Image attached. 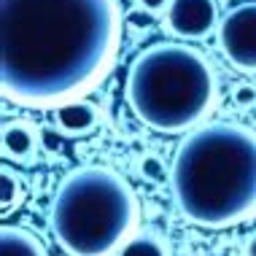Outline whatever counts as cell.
<instances>
[{
    "mask_svg": "<svg viewBox=\"0 0 256 256\" xmlns=\"http://www.w3.org/2000/svg\"><path fill=\"white\" fill-rule=\"evenodd\" d=\"M124 94L146 127L178 135L202 127L218 100V84L202 52L162 40L132 60Z\"/></svg>",
    "mask_w": 256,
    "mask_h": 256,
    "instance_id": "3",
    "label": "cell"
},
{
    "mask_svg": "<svg viewBox=\"0 0 256 256\" xmlns=\"http://www.w3.org/2000/svg\"><path fill=\"white\" fill-rule=\"evenodd\" d=\"M246 256H256V232L248 238V243H246Z\"/></svg>",
    "mask_w": 256,
    "mask_h": 256,
    "instance_id": "15",
    "label": "cell"
},
{
    "mask_svg": "<svg viewBox=\"0 0 256 256\" xmlns=\"http://www.w3.org/2000/svg\"><path fill=\"white\" fill-rule=\"evenodd\" d=\"M164 24L170 36L181 40H202L218 30V6L216 0H172Z\"/></svg>",
    "mask_w": 256,
    "mask_h": 256,
    "instance_id": "6",
    "label": "cell"
},
{
    "mask_svg": "<svg viewBox=\"0 0 256 256\" xmlns=\"http://www.w3.org/2000/svg\"><path fill=\"white\" fill-rule=\"evenodd\" d=\"M232 100H234V106H240V108H254L256 106V84H251V81L234 84Z\"/></svg>",
    "mask_w": 256,
    "mask_h": 256,
    "instance_id": "12",
    "label": "cell"
},
{
    "mask_svg": "<svg viewBox=\"0 0 256 256\" xmlns=\"http://www.w3.org/2000/svg\"><path fill=\"white\" fill-rule=\"evenodd\" d=\"M0 256H49L44 243L24 226H8L0 230Z\"/></svg>",
    "mask_w": 256,
    "mask_h": 256,
    "instance_id": "9",
    "label": "cell"
},
{
    "mask_svg": "<svg viewBox=\"0 0 256 256\" xmlns=\"http://www.w3.org/2000/svg\"><path fill=\"white\" fill-rule=\"evenodd\" d=\"M170 189L178 213L224 230L256 213V132L230 122L192 130L176 148Z\"/></svg>",
    "mask_w": 256,
    "mask_h": 256,
    "instance_id": "2",
    "label": "cell"
},
{
    "mask_svg": "<svg viewBox=\"0 0 256 256\" xmlns=\"http://www.w3.org/2000/svg\"><path fill=\"white\" fill-rule=\"evenodd\" d=\"M216 32L221 54L234 70L256 73V0L230 8Z\"/></svg>",
    "mask_w": 256,
    "mask_h": 256,
    "instance_id": "5",
    "label": "cell"
},
{
    "mask_svg": "<svg viewBox=\"0 0 256 256\" xmlns=\"http://www.w3.org/2000/svg\"><path fill=\"white\" fill-rule=\"evenodd\" d=\"M116 256H170V243L162 232L140 230L122 246Z\"/></svg>",
    "mask_w": 256,
    "mask_h": 256,
    "instance_id": "10",
    "label": "cell"
},
{
    "mask_svg": "<svg viewBox=\"0 0 256 256\" xmlns=\"http://www.w3.org/2000/svg\"><path fill=\"white\" fill-rule=\"evenodd\" d=\"M138 6L146 14H151V16H168L172 0H138Z\"/></svg>",
    "mask_w": 256,
    "mask_h": 256,
    "instance_id": "14",
    "label": "cell"
},
{
    "mask_svg": "<svg viewBox=\"0 0 256 256\" xmlns=\"http://www.w3.org/2000/svg\"><path fill=\"white\" fill-rule=\"evenodd\" d=\"M0 146H3V156L16 164H32L40 151V132L32 122L27 119H14L3 124L0 132Z\"/></svg>",
    "mask_w": 256,
    "mask_h": 256,
    "instance_id": "8",
    "label": "cell"
},
{
    "mask_svg": "<svg viewBox=\"0 0 256 256\" xmlns=\"http://www.w3.org/2000/svg\"><path fill=\"white\" fill-rule=\"evenodd\" d=\"M122 38L116 0H0V92L27 108L78 100Z\"/></svg>",
    "mask_w": 256,
    "mask_h": 256,
    "instance_id": "1",
    "label": "cell"
},
{
    "mask_svg": "<svg viewBox=\"0 0 256 256\" xmlns=\"http://www.w3.org/2000/svg\"><path fill=\"white\" fill-rule=\"evenodd\" d=\"M140 170H143V176L148 178V181H164V162L159 156H143V162H140Z\"/></svg>",
    "mask_w": 256,
    "mask_h": 256,
    "instance_id": "13",
    "label": "cell"
},
{
    "mask_svg": "<svg viewBox=\"0 0 256 256\" xmlns=\"http://www.w3.org/2000/svg\"><path fill=\"white\" fill-rule=\"evenodd\" d=\"M102 114L100 106L86 98L62 102V106L52 108V127L54 132L65 135V138H86L100 127Z\"/></svg>",
    "mask_w": 256,
    "mask_h": 256,
    "instance_id": "7",
    "label": "cell"
},
{
    "mask_svg": "<svg viewBox=\"0 0 256 256\" xmlns=\"http://www.w3.org/2000/svg\"><path fill=\"white\" fill-rule=\"evenodd\" d=\"M24 200V186H22V178L16 176L11 168H3L0 170V210L3 216H8L11 210H16Z\"/></svg>",
    "mask_w": 256,
    "mask_h": 256,
    "instance_id": "11",
    "label": "cell"
},
{
    "mask_svg": "<svg viewBox=\"0 0 256 256\" xmlns=\"http://www.w3.org/2000/svg\"><path fill=\"white\" fill-rule=\"evenodd\" d=\"M135 224L138 197L110 168L73 170L52 197L49 226L68 256H116Z\"/></svg>",
    "mask_w": 256,
    "mask_h": 256,
    "instance_id": "4",
    "label": "cell"
}]
</instances>
